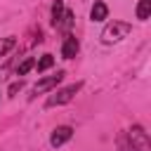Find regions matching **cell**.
<instances>
[{
    "instance_id": "cell-5",
    "label": "cell",
    "mask_w": 151,
    "mask_h": 151,
    "mask_svg": "<svg viewBox=\"0 0 151 151\" xmlns=\"http://www.w3.org/2000/svg\"><path fill=\"white\" fill-rule=\"evenodd\" d=\"M71 137H73V127H71V125H59V127L52 130V134H50V144H52L54 149H59V146H64Z\"/></svg>"
},
{
    "instance_id": "cell-12",
    "label": "cell",
    "mask_w": 151,
    "mask_h": 151,
    "mask_svg": "<svg viewBox=\"0 0 151 151\" xmlns=\"http://www.w3.org/2000/svg\"><path fill=\"white\" fill-rule=\"evenodd\" d=\"M116 142H118V151H134V146H132V142H130V137H127V130L120 132Z\"/></svg>"
},
{
    "instance_id": "cell-2",
    "label": "cell",
    "mask_w": 151,
    "mask_h": 151,
    "mask_svg": "<svg viewBox=\"0 0 151 151\" xmlns=\"http://www.w3.org/2000/svg\"><path fill=\"white\" fill-rule=\"evenodd\" d=\"M80 90H83V80L71 83V85L59 87V90H52V92H50V97L45 99V109H54V106H64V104L73 101V97H76Z\"/></svg>"
},
{
    "instance_id": "cell-14",
    "label": "cell",
    "mask_w": 151,
    "mask_h": 151,
    "mask_svg": "<svg viewBox=\"0 0 151 151\" xmlns=\"http://www.w3.org/2000/svg\"><path fill=\"white\" fill-rule=\"evenodd\" d=\"M33 66H35V59H33V57H26V59H24V61L17 66V76H26V73H28Z\"/></svg>"
},
{
    "instance_id": "cell-9",
    "label": "cell",
    "mask_w": 151,
    "mask_h": 151,
    "mask_svg": "<svg viewBox=\"0 0 151 151\" xmlns=\"http://www.w3.org/2000/svg\"><path fill=\"white\" fill-rule=\"evenodd\" d=\"M134 14H137V19H139V21H146V19L151 17V0H139V2H137Z\"/></svg>"
},
{
    "instance_id": "cell-10",
    "label": "cell",
    "mask_w": 151,
    "mask_h": 151,
    "mask_svg": "<svg viewBox=\"0 0 151 151\" xmlns=\"http://www.w3.org/2000/svg\"><path fill=\"white\" fill-rule=\"evenodd\" d=\"M54 66V57L47 52V54H42L38 61H35V68H38V73H42V71H47V68H52Z\"/></svg>"
},
{
    "instance_id": "cell-3",
    "label": "cell",
    "mask_w": 151,
    "mask_h": 151,
    "mask_svg": "<svg viewBox=\"0 0 151 151\" xmlns=\"http://www.w3.org/2000/svg\"><path fill=\"white\" fill-rule=\"evenodd\" d=\"M64 71L59 68L54 76H47V78H40L35 85H33V90H31V97H35V94H47V92H52V90H57V85L64 80Z\"/></svg>"
},
{
    "instance_id": "cell-4",
    "label": "cell",
    "mask_w": 151,
    "mask_h": 151,
    "mask_svg": "<svg viewBox=\"0 0 151 151\" xmlns=\"http://www.w3.org/2000/svg\"><path fill=\"white\" fill-rule=\"evenodd\" d=\"M127 137H130V142H132L134 151H151L149 134H146V130H144L142 125H132V127L127 130Z\"/></svg>"
},
{
    "instance_id": "cell-7",
    "label": "cell",
    "mask_w": 151,
    "mask_h": 151,
    "mask_svg": "<svg viewBox=\"0 0 151 151\" xmlns=\"http://www.w3.org/2000/svg\"><path fill=\"white\" fill-rule=\"evenodd\" d=\"M90 19H92V21H104V19H109V5L101 2V0H94V5H92V9H90Z\"/></svg>"
},
{
    "instance_id": "cell-11",
    "label": "cell",
    "mask_w": 151,
    "mask_h": 151,
    "mask_svg": "<svg viewBox=\"0 0 151 151\" xmlns=\"http://www.w3.org/2000/svg\"><path fill=\"white\" fill-rule=\"evenodd\" d=\"M17 45V38L14 35H7V38H0V57H5L7 52H12Z\"/></svg>"
},
{
    "instance_id": "cell-6",
    "label": "cell",
    "mask_w": 151,
    "mask_h": 151,
    "mask_svg": "<svg viewBox=\"0 0 151 151\" xmlns=\"http://www.w3.org/2000/svg\"><path fill=\"white\" fill-rule=\"evenodd\" d=\"M78 50H80L78 38H76L73 33H66V38H64V42H61V57H64V59H73V57L78 54Z\"/></svg>"
},
{
    "instance_id": "cell-15",
    "label": "cell",
    "mask_w": 151,
    "mask_h": 151,
    "mask_svg": "<svg viewBox=\"0 0 151 151\" xmlns=\"http://www.w3.org/2000/svg\"><path fill=\"white\" fill-rule=\"evenodd\" d=\"M21 85H24L21 80H19V83H12V85H9V94H14V92H19V90H21Z\"/></svg>"
},
{
    "instance_id": "cell-8",
    "label": "cell",
    "mask_w": 151,
    "mask_h": 151,
    "mask_svg": "<svg viewBox=\"0 0 151 151\" xmlns=\"http://www.w3.org/2000/svg\"><path fill=\"white\" fill-rule=\"evenodd\" d=\"M64 12H66V7H64V0H54V2H52V26H54V28L59 26V21H61Z\"/></svg>"
},
{
    "instance_id": "cell-13",
    "label": "cell",
    "mask_w": 151,
    "mask_h": 151,
    "mask_svg": "<svg viewBox=\"0 0 151 151\" xmlns=\"http://www.w3.org/2000/svg\"><path fill=\"white\" fill-rule=\"evenodd\" d=\"M71 26H73V12H71V9H66L57 28H59V31H66V33H68V28H71Z\"/></svg>"
},
{
    "instance_id": "cell-1",
    "label": "cell",
    "mask_w": 151,
    "mask_h": 151,
    "mask_svg": "<svg viewBox=\"0 0 151 151\" xmlns=\"http://www.w3.org/2000/svg\"><path fill=\"white\" fill-rule=\"evenodd\" d=\"M130 33H132V24L120 21V19H113V21H109V24L104 26V31H101V42H104V45L120 42V40H125Z\"/></svg>"
}]
</instances>
